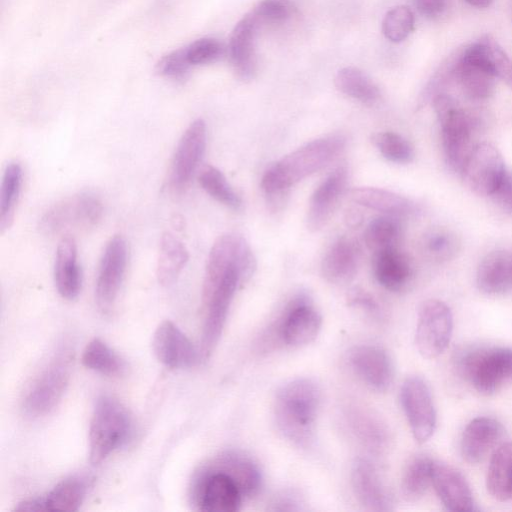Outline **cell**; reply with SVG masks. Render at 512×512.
<instances>
[{
  "mask_svg": "<svg viewBox=\"0 0 512 512\" xmlns=\"http://www.w3.org/2000/svg\"><path fill=\"white\" fill-rule=\"evenodd\" d=\"M184 52L191 66L204 65L218 60L224 52V47L218 39L205 37L184 47Z\"/></svg>",
  "mask_w": 512,
  "mask_h": 512,
  "instance_id": "obj_45",
  "label": "cell"
},
{
  "mask_svg": "<svg viewBox=\"0 0 512 512\" xmlns=\"http://www.w3.org/2000/svg\"><path fill=\"white\" fill-rule=\"evenodd\" d=\"M433 461L424 454L416 455L408 461L401 479V493L405 500L415 502L426 494L432 485Z\"/></svg>",
  "mask_w": 512,
  "mask_h": 512,
  "instance_id": "obj_34",
  "label": "cell"
},
{
  "mask_svg": "<svg viewBox=\"0 0 512 512\" xmlns=\"http://www.w3.org/2000/svg\"><path fill=\"white\" fill-rule=\"evenodd\" d=\"M490 197L502 211L512 216V170H506Z\"/></svg>",
  "mask_w": 512,
  "mask_h": 512,
  "instance_id": "obj_47",
  "label": "cell"
},
{
  "mask_svg": "<svg viewBox=\"0 0 512 512\" xmlns=\"http://www.w3.org/2000/svg\"><path fill=\"white\" fill-rule=\"evenodd\" d=\"M349 197L353 202L368 209L397 217L415 211V205L409 199L381 188L355 187L350 190Z\"/></svg>",
  "mask_w": 512,
  "mask_h": 512,
  "instance_id": "obj_30",
  "label": "cell"
},
{
  "mask_svg": "<svg viewBox=\"0 0 512 512\" xmlns=\"http://www.w3.org/2000/svg\"><path fill=\"white\" fill-rule=\"evenodd\" d=\"M421 247L429 259L445 262L456 256L460 249V240L452 230L434 227L423 235Z\"/></svg>",
  "mask_w": 512,
  "mask_h": 512,
  "instance_id": "obj_39",
  "label": "cell"
},
{
  "mask_svg": "<svg viewBox=\"0 0 512 512\" xmlns=\"http://www.w3.org/2000/svg\"><path fill=\"white\" fill-rule=\"evenodd\" d=\"M453 331V316L442 301L428 299L421 303L415 333L419 353L427 359L436 358L448 347Z\"/></svg>",
  "mask_w": 512,
  "mask_h": 512,
  "instance_id": "obj_9",
  "label": "cell"
},
{
  "mask_svg": "<svg viewBox=\"0 0 512 512\" xmlns=\"http://www.w3.org/2000/svg\"><path fill=\"white\" fill-rule=\"evenodd\" d=\"M352 433L367 448L380 451L387 443V431L373 415L361 410L352 411L348 417Z\"/></svg>",
  "mask_w": 512,
  "mask_h": 512,
  "instance_id": "obj_40",
  "label": "cell"
},
{
  "mask_svg": "<svg viewBox=\"0 0 512 512\" xmlns=\"http://www.w3.org/2000/svg\"><path fill=\"white\" fill-rule=\"evenodd\" d=\"M486 488L498 501L512 498V442L500 444L490 458Z\"/></svg>",
  "mask_w": 512,
  "mask_h": 512,
  "instance_id": "obj_31",
  "label": "cell"
},
{
  "mask_svg": "<svg viewBox=\"0 0 512 512\" xmlns=\"http://www.w3.org/2000/svg\"><path fill=\"white\" fill-rule=\"evenodd\" d=\"M86 493V485L80 478L71 477L58 483L43 499L44 510L76 511Z\"/></svg>",
  "mask_w": 512,
  "mask_h": 512,
  "instance_id": "obj_38",
  "label": "cell"
},
{
  "mask_svg": "<svg viewBox=\"0 0 512 512\" xmlns=\"http://www.w3.org/2000/svg\"><path fill=\"white\" fill-rule=\"evenodd\" d=\"M190 67L184 48H181L165 55L157 64V71L167 78L182 80L187 76Z\"/></svg>",
  "mask_w": 512,
  "mask_h": 512,
  "instance_id": "obj_46",
  "label": "cell"
},
{
  "mask_svg": "<svg viewBox=\"0 0 512 512\" xmlns=\"http://www.w3.org/2000/svg\"><path fill=\"white\" fill-rule=\"evenodd\" d=\"M348 182V170L339 166L333 170L313 192L307 212V227L311 231L321 229L335 211Z\"/></svg>",
  "mask_w": 512,
  "mask_h": 512,
  "instance_id": "obj_20",
  "label": "cell"
},
{
  "mask_svg": "<svg viewBox=\"0 0 512 512\" xmlns=\"http://www.w3.org/2000/svg\"><path fill=\"white\" fill-rule=\"evenodd\" d=\"M504 434L502 424L492 417H476L465 427L460 440V453L469 464L481 462Z\"/></svg>",
  "mask_w": 512,
  "mask_h": 512,
  "instance_id": "obj_23",
  "label": "cell"
},
{
  "mask_svg": "<svg viewBox=\"0 0 512 512\" xmlns=\"http://www.w3.org/2000/svg\"><path fill=\"white\" fill-rule=\"evenodd\" d=\"M212 463L237 482L244 498H252L260 492L263 483L262 473L251 457L238 451H227Z\"/></svg>",
  "mask_w": 512,
  "mask_h": 512,
  "instance_id": "obj_29",
  "label": "cell"
},
{
  "mask_svg": "<svg viewBox=\"0 0 512 512\" xmlns=\"http://www.w3.org/2000/svg\"><path fill=\"white\" fill-rule=\"evenodd\" d=\"M239 268L243 281L250 279L256 269V259L242 235L225 233L214 242L207 259L202 298L208 296L232 269Z\"/></svg>",
  "mask_w": 512,
  "mask_h": 512,
  "instance_id": "obj_6",
  "label": "cell"
},
{
  "mask_svg": "<svg viewBox=\"0 0 512 512\" xmlns=\"http://www.w3.org/2000/svg\"><path fill=\"white\" fill-rule=\"evenodd\" d=\"M82 364L107 376H117L125 369L124 361L101 339L94 338L83 350Z\"/></svg>",
  "mask_w": 512,
  "mask_h": 512,
  "instance_id": "obj_37",
  "label": "cell"
},
{
  "mask_svg": "<svg viewBox=\"0 0 512 512\" xmlns=\"http://www.w3.org/2000/svg\"><path fill=\"white\" fill-rule=\"evenodd\" d=\"M507 168L500 151L490 143H477L460 174L466 186L480 196H491Z\"/></svg>",
  "mask_w": 512,
  "mask_h": 512,
  "instance_id": "obj_16",
  "label": "cell"
},
{
  "mask_svg": "<svg viewBox=\"0 0 512 512\" xmlns=\"http://www.w3.org/2000/svg\"><path fill=\"white\" fill-rule=\"evenodd\" d=\"M23 172L18 162H10L5 167L0 192V230L10 228L20 197Z\"/></svg>",
  "mask_w": 512,
  "mask_h": 512,
  "instance_id": "obj_35",
  "label": "cell"
},
{
  "mask_svg": "<svg viewBox=\"0 0 512 512\" xmlns=\"http://www.w3.org/2000/svg\"><path fill=\"white\" fill-rule=\"evenodd\" d=\"M132 431L131 417L126 408L110 396L96 401L89 426V456L93 464L105 460L123 446Z\"/></svg>",
  "mask_w": 512,
  "mask_h": 512,
  "instance_id": "obj_5",
  "label": "cell"
},
{
  "mask_svg": "<svg viewBox=\"0 0 512 512\" xmlns=\"http://www.w3.org/2000/svg\"><path fill=\"white\" fill-rule=\"evenodd\" d=\"M440 128L444 158L454 172L460 173L476 144L475 134L482 128L483 119L462 108L450 95L441 93L432 100Z\"/></svg>",
  "mask_w": 512,
  "mask_h": 512,
  "instance_id": "obj_3",
  "label": "cell"
},
{
  "mask_svg": "<svg viewBox=\"0 0 512 512\" xmlns=\"http://www.w3.org/2000/svg\"><path fill=\"white\" fill-rule=\"evenodd\" d=\"M414 24L415 17L412 10L400 5L387 11L382 20V32L391 42L399 43L411 34Z\"/></svg>",
  "mask_w": 512,
  "mask_h": 512,
  "instance_id": "obj_43",
  "label": "cell"
},
{
  "mask_svg": "<svg viewBox=\"0 0 512 512\" xmlns=\"http://www.w3.org/2000/svg\"><path fill=\"white\" fill-rule=\"evenodd\" d=\"M54 281L58 293L65 299H75L81 290L82 275L77 262V245L71 236L58 243L54 264Z\"/></svg>",
  "mask_w": 512,
  "mask_h": 512,
  "instance_id": "obj_26",
  "label": "cell"
},
{
  "mask_svg": "<svg viewBox=\"0 0 512 512\" xmlns=\"http://www.w3.org/2000/svg\"><path fill=\"white\" fill-rule=\"evenodd\" d=\"M345 144V137L339 134L306 143L269 166L262 176L261 188L271 197L280 196L295 183L325 167Z\"/></svg>",
  "mask_w": 512,
  "mask_h": 512,
  "instance_id": "obj_2",
  "label": "cell"
},
{
  "mask_svg": "<svg viewBox=\"0 0 512 512\" xmlns=\"http://www.w3.org/2000/svg\"><path fill=\"white\" fill-rule=\"evenodd\" d=\"M354 494L363 507L371 511H387L393 506L392 495L378 468L367 459H358L352 468Z\"/></svg>",
  "mask_w": 512,
  "mask_h": 512,
  "instance_id": "obj_22",
  "label": "cell"
},
{
  "mask_svg": "<svg viewBox=\"0 0 512 512\" xmlns=\"http://www.w3.org/2000/svg\"><path fill=\"white\" fill-rule=\"evenodd\" d=\"M432 486L448 510L453 512L476 510L472 491L466 478L453 466L433 461Z\"/></svg>",
  "mask_w": 512,
  "mask_h": 512,
  "instance_id": "obj_21",
  "label": "cell"
},
{
  "mask_svg": "<svg viewBox=\"0 0 512 512\" xmlns=\"http://www.w3.org/2000/svg\"><path fill=\"white\" fill-rule=\"evenodd\" d=\"M103 215L101 199L83 191L53 204L41 217L42 232L53 235L70 229H87L98 224Z\"/></svg>",
  "mask_w": 512,
  "mask_h": 512,
  "instance_id": "obj_7",
  "label": "cell"
},
{
  "mask_svg": "<svg viewBox=\"0 0 512 512\" xmlns=\"http://www.w3.org/2000/svg\"><path fill=\"white\" fill-rule=\"evenodd\" d=\"M198 181L202 189L219 203L232 210L241 208V198L218 168L211 165L205 166L199 173Z\"/></svg>",
  "mask_w": 512,
  "mask_h": 512,
  "instance_id": "obj_41",
  "label": "cell"
},
{
  "mask_svg": "<svg viewBox=\"0 0 512 512\" xmlns=\"http://www.w3.org/2000/svg\"><path fill=\"white\" fill-rule=\"evenodd\" d=\"M469 5L476 7V8H486L488 7L493 0H464Z\"/></svg>",
  "mask_w": 512,
  "mask_h": 512,
  "instance_id": "obj_51",
  "label": "cell"
},
{
  "mask_svg": "<svg viewBox=\"0 0 512 512\" xmlns=\"http://www.w3.org/2000/svg\"><path fill=\"white\" fill-rule=\"evenodd\" d=\"M189 259L185 245L173 234L166 232L160 241L159 257L157 261V278L162 285L172 284Z\"/></svg>",
  "mask_w": 512,
  "mask_h": 512,
  "instance_id": "obj_32",
  "label": "cell"
},
{
  "mask_svg": "<svg viewBox=\"0 0 512 512\" xmlns=\"http://www.w3.org/2000/svg\"><path fill=\"white\" fill-rule=\"evenodd\" d=\"M373 273L381 286L398 292L410 283L413 267L409 258L395 248L375 254Z\"/></svg>",
  "mask_w": 512,
  "mask_h": 512,
  "instance_id": "obj_28",
  "label": "cell"
},
{
  "mask_svg": "<svg viewBox=\"0 0 512 512\" xmlns=\"http://www.w3.org/2000/svg\"><path fill=\"white\" fill-rule=\"evenodd\" d=\"M345 222L348 226L356 228L363 222V215L356 209H349L345 214Z\"/></svg>",
  "mask_w": 512,
  "mask_h": 512,
  "instance_id": "obj_50",
  "label": "cell"
},
{
  "mask_svg": "<svg viewBox=\"0 0 512 512\" xmlns=\"http://www.w3.org/2000/svg\"><path fill=\"white\" fill-rule=\"evenodd\" d=\"M276 324L275 336L283 344L299 347L317 337L322 318L309 297L299 294L288 303Z\"/></svg>",
  "mask_w": 512,
  "mask_h": 512,
  "instance_id": "obj_13",
  "label": "cell"
},
{
  "mask_svg": "<svg viewBox=\"0 0 512 512\" xmlns=\"http://www.w3.org/2000/svg\"><path fill=\"white\" fill-rule=\"evenodd\" d=\"M334 83L341 93L366 105H374L381 98V92L376 83L356 67L340 69Z\"/></svg>",
  "mask_w": 512,
  "mask_h": 512,
  "instance_id": "obj_33",
  "label": "cell"
},
{
  "mask_svg": "<svg viewBox=\"0 0 512 512\" xmlns=\"http://www.w3.org/2000/svg\"><path fill=\"white\" fill-rule=\"evenodd\" d=\"M348 303L351 306L361 308L373 316L380 313V308L376 300L369 293L361 289H354L349 293Z\"/></svg>",
  "mask_w": 512,
  "mask_h": 512,
  "instance_id": "obj_48",
  "label": "cell"
},
{
  "mask_svg": "<svg viewBox=\"0 0 512 512\" xmlns=\"http://www.w3.org/2000/svg\"><path fill=\"white\" fill-rule=\"evenodd\" d=\"M454 364L458 374L483 395L512 384V347L467 346L456 353Z\"/></svg>",
  "mask_w": 512,
  "mask_h": 512,
  "instance_id": "obj_4",
  "label": "cell"
},
{
  "mask_svg": "<svg viewBox=\"0 0 512 512\" xmlns=\"http://www.w3.org/2000/svg\"><path fill=\"white\" fill-rule=\"evenodd\" d=\"M262 26L250 12L235 25L229 40L228 52L234 72L243 81L255 77L258 68L256 39Z\"/></svg>",
  "mask_w": 512,
  "mask_h": 512,
  "instance_id": "obj_18",
  "label": "cell"
},
{
  "mask_svg": "<svg viewBox=\"0 0 512 512\" xmlns=\"http://www.w3.org/2000/svg\"><path fill=\"white\" fill-rule=\"evenodd\" d=\"M152 348L156 358L170 368H186L195 365L198 352L187 336L170 320L156 328Z\"/></svg>",
  "mask_w": 512,
  "mask_h": 512,
  "instance_id": "obj_19",
  "label": "cell"
},
{
  "mask_svg": "<svg viewBox=\"0 0 512 512\" xmlns=\"http://www.w3.org/2000/svg\"><path fill=\"white\" fill-rule=\"evenodd\" d=\"M206 124L196 119L183 132L174 152L169 186L175 193L183 192L189 185L206 148Z\"/></svg>",
  "mask_w": 512,
  "mask_h": 512,
  "instance_id": "obj_14",
  "label": "cell"
},
{
  "mask_svg": "<svg viewBox=\"0 0 512 512\" xmlns=\"http://www.w3.org/2000/svg\"><path fill=\"white\" fill-rule=\"evenodd\" d=\"M127 257L125 239L115 235L108 241L102 253L95 286L96 303L103 312L110 311L115 304L125 275Z\"/></svg>",
  "mask_w": 512,
  "mask_h": 512,
  "instance_id": "obj_15",
  "label": "cell"
},
{
  "mask_svg": "<svg viewBox=\"0 0 512 512\" xmlns=\"http://www.w3.org/2000/svg\"><path fill=\"white\" fill-rule=\"evenodd\" d=\"M358 264V246L351 239L340 238L331 245L323 257L321 274L332 284H347L355 277Z\"/></svg>",
  "mask_w": 512,
  "mask_h": 512,
  "instance_id": "obj_25",
  "label": "cell"
},
{
  "mask_svg": "<svg viewBox=\"0 0 512 512\" xmlns=\"http://www.w3.org/2000/svg\"><path fill=\"white\" fill-rule=\"evenodd\" d=\"M70 366L71 357L66 350L49 362L25 394L22 407L26 415L44 416L57 405L68 385Z\"/></svg>",
  "mask_w": 512,
  "mask_h": 512,
  "instance_id": "obj_8",
  "label": "cell"
},
{
  "mask_svg": "<svg viewBox=\"0 0 512 512\" xmlns=\"http://www.w3.org/2000/svg\"><path fill=\"white\" fill-rule=\"evenodd\" d=\"M241 283L244 282L240 269L232 268L213 291L202 298L206 314L201 340V355L205 359L212 353L221 337L232 299Z\"/></svg>",
  "mask_w": 512,
  "mask_h": 512,
  "instance_id": "obj_11",
  "label": "cell"
},
{
  "mask_svg": "<svg viewBox=\"0 0 512 512\" xmlns=\"http://www.w3.org/2000/svg\"><path fill=\"white\" fill-rule=\"evenodd\" d=\"M244 496L237 482L213 463L200 472L194 486V500L206 512H236Z\"/></svg>",
  "mask_w": 512,
  "mask_h": 512,
  "instance_id": "obj_10",
  "label": "cell"
},
{
  "mask_svg": "<svg viewBox=\"0 0 512 512\" xmlns=\"http://www.w3.org/2000/svg\"><path fill=\"white\" fill-rule=\"evenodd\" d=\"M402 225L397 216L385 215L373 219L364 232V241L374 254L398 248Z\"/></svg>",
  "mask_w": 512,
  "mask_h": 512,
  "instance_id": "obj_36",
  "label": "cell"
},
{
  "mask_svg": "<svg viewBox=\"0 0 512 512\" xmlns=\"http://www.w3.org/2000/svg\"><path fill=\"white\" fill-rule=\"evenodd\" d=\"M453 78L464 94L472 100L489 98L495 87L496 76L461 52L452 60Z\"/></svg>",
  "mask_w": 512,
  "mask_h": 512,
  "instance_id": "obj_27",
  "label": "cell"
},
{
  "mask_svg": "<svg viewBox=\"0 0 512 512\" xmlns=\"http://www.w3.org/2000/svg\"><path fill=\"white\" fill-rule=\"evenodd\" d=\"M321 399L319 385L308 378L291 380L278 390L275 419L285 438L299 447H307L313 441Z\"/></svg>",
  "mask_w": 512,
  "mask_h": 512,
  "instance_id": "obj_1",
  "label": "cell"
},
{
  "mask_svg": "<svg viewBox=\"0 0 512 512\" xmlns=\"http://www.w3.org/2000/svg\"><path fill=\"white\" fill-rule=\"evenodd\" d=\"M416 10L429 19H435L444 14L448 0H414Z\"/></svg>",
  "mask_w": 512,
  "mask_h": 512,
  "instance_id": "obj_49",
  "label": "cell"
},
{
  "mask_svg": "<svg viewBox=\"0 0 512 512\" xmlns=\"http://www.w3.org/2000/svg\"><path fill=\"white\" fill-rule=\"evenodd\" d=\"M400 402L414 439L422 444L428 441L436 428V411L430 389L419 376L404 380Z\"/></svg>",
  "mask_w": 512,
  "mask_h": 512,
  "instance_id": "obj_12",
  "label": "cell"
},
{
  "mask_svg": "<svg viewBox=\"0 0 512 512\" xmlns=\"http://www.w3.org/2000/svg\"><path fill=\"white\" fill-rule=\"evenodd\" d=\"M478 289L487 295H499L512 287V252L497 249L488 253L476 272Z\"/></svg>",
  "mask_w": 512,
  "mask_h": 512,
  "instance_id": "obj_24",
  "label": "cell"
},
{
  "mask_svg": "<svg viewBox=\"0 0 512 512\" xmlns=\"http://www.w3.org/2000/svg\"><path fill=\"white\" fill-rule=\"evenodd\" d=\"M295 10L291 0H260L251 13L263 26L287 22L293 17Z\"/></svg>",
  "mask_w": 512,
  "mask_h": 512,
  "instance_id": "obj_44",
  "label": "cell"
},
{
  "mask_svg": "<svg viewBox=\"0 0 512 512\" xmlns=\"http://www.w3.org/2000/svg\"><path fill=\"white\" fill-rule=\"evenodd\" d=\"M349 364L370 389L385 392L392 384L394 369L388 353L377 345L363 344L349 353Z\"/></svg>",
  "mask_w": 512,
  "mask_h": 512,
  "instance_id": "obj_17",
  "label": "cell"
},
{
  "mask_svg": "<svg viewBox=\"0 0 512 512\" xmlns=\"http://www.w3.org/2000/svg\"><path fill=\"white\" fill-rule=\"evenodd\" d=\"M371 140L383 157L391 162L406 164L414 158V149L411 143L395 132L375 133Z\"/></svg>",
  "mask_w": 512,
  "mask_h": 512,
  "instance_id": "obj_42",
  "label": "cell"
}]
</instances>
